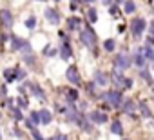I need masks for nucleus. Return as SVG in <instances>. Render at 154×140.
Segmentation results:
<instances>
[{
    "mask_svg": "<svg viewBox=\"0 0 154 140\" xmlns=\"http://www.w3.org/2000/svg\"><path fill=\"white\" fill-rule=\"evenodd\" d=\"M80 40H82V44L84 46H87V47H94V44H96V35H94V31L93 29H84L82 33H80Z\"/></svg>",
    "mask_w": 154,
    "mask_h": 140,
    "instance_id": "f257e3e1",
    "label": "nucleus"
},
{
    "mask_svg": "<svg viewBox=\"0 0 154 140\" xmlns=\"http://www.w3.org/2000/svg\"><path fill=\"white\" fill-rule=\"evenodd\" d=\"M102 97H103L112 107H120V106H122V100H123L120 91H109V93H105V95H102Z\"/></svg>",
    "mask_w": 154,
    "mask_h": 140,
    "instance_id": "f03ea898",
    "label": "nucleus"
},
{
    "mask_svg": "<svg viewBox=\"0 0 154 140\" xmlns=\"http://www.w3.org/2000/svg\"><path fill=\"white\" fill-rule=\"evenodd\" d=\"M131 56L129 55H125V53H120L118 56H116V60H114V65H116V69H120V71H123V69H129L131 67Z\"/></svg>",
    "mask_w": 154,
    "mask_h": 140,
    "instance_id": "7ed1b4c3",
    "label": "nucleus"
},
{
    "mask_svg": "<svg viewBox=\"0 0 154 140\" xmlns=\"http://www.w3.org/2000/svg\"><path fill=\"white\" fill-rule=\"evenodd\" d=\"M145 27H147V22L143 18H136V20L131 22V33L134 37H141V33L145 31Z\"/></svg>",
    "mask_w": 154,
    "mask_h": 140,
    "instance_id": "20e7f679",
    "label": "nucleus"
},
{
    "mask_svg": "<svg viewBox=\"0 0 154 140\" xmlns=\"http://www.w3.org/2000/svg\"><path fill=\"white\" fill-rule=\"evenodd\" d=\"M65 77H67V82H71V84H74V86H78V84H80V75H78V69H76L74 65L67 67Z\"/></svg>",
    "mask_w": 154,
    "mask_h": 140,
    "instance_id": "39448f33",
    "label": "nucleus"
},
{
    "mask_svg": "<svg viewBox=\"0 0 154 140\" xmlns=\"http://www.w3.org/2000/svg\"><path fill=\"white\" fill-rule=\"evenodd\" d=\"M0 22L4 27H13V15L9 13V9H0Z\"/></svg>",
    "mask_w": 154,
    "mask_h": 140,
    "instance_id": "423d86ee",
    "label": "nucleus"
},
{
    "mask_svg": "<svg viewBox=\"0 0 154 140\" xmlns=\"http://www.w3.org/2000/svg\"><path fill=\"white\" fill-rule=\"evenodd\" d=\"M45 18H47V22L53 24V26L60 24V15H58L56 9H45Z\"/></svg>",
    "mask_w": 154,
    "mask_h": 140,
    "instance_id": "0eeeda50",
    "label": "nucleus"
},
{
    "mask_svg": "<svg viewBox=\"0 0 154 140\" xmlns=\"http://www.w3.org/2000/svg\"><path fill=\"white\" fill-rule=\"evenodd\" d=\"M111 80H112V84H114L116 88H125V78L122 77V73H120V69H114V73H112Z\"/></svg>",
    "mask_w": 154,
    "mask_h": 140,
    "instance_id": "6e6552de",
    "label": "nucleus"
},
{
    "mask_svg": "<svg viewBox=\"0 0 154 140\" xmlns=\"http://www.w3.org/2000/svg\"><path fill=\"white\" fill-rule=\"evenodd\" d=\"M89 118H91L93 122H96V124H103V122H107V115H103V113H100V111H91Z\"/></svg>",
    "mask_w": 154,
    "mask_h": 140,
    "instance_id": "1a4fd4ad",
    "label": "nucleus"
},
{
    "mask_svg": "<svg viewBox=\"0 0 154 140\" xmlns=\"http://www.w3.org/2000/svg\"><path fill=\"white\" fill-rule=\"evenodd\" d=\"M132 62H134L138 67H145V64H147V58L143 56V53H141V51H138V53L132 56Z\"/></svg>",
    "mask_w": 154,
    "mask_h": 140,
    "instance_id": "9d476101",
    "label": "nucleus"
},
{
    "mask_svg": "<svg viewBox=\"0 0 154 140\" xmlns=\"http://www.w3.org/2000/svg\"><path fill=\"white\" fill-rule=\"evenodd\" d=\"M22 56L26 58V62H29V64L33 62V55H31V46H29L27 42H26V44L22 46Z\"/></svg>",
    "mask_w": 154,
    "mask_h": 140,
    "instance_id": "9b49d317",
    "label": "nucleus"
},
{
    "mask_svg": "<svg viewBox=\"0 0 154 140\" xmlns=\"http://www.w3.org/2000/svg\"><path fill=\"white\" fill-rule=\"evenodd\" d=\"M94 82H96L98 86H105V84L109 82V78H107V75H103L102 71H96V73H94Z\"/></svg>",
    "mask_w": 154,
    "mask_h": 140,
    "instance_id": "f8f14e48",
    "label": "nucleus"
},
{
    "mask_svg": "<svg viewBox=\"0 0 154 140\" xmlns=\"http://www.w3.org/2000/svg\"><path fill=\"white\" fill-rule=\"evenodd\" d=\"M71 55H72V53H71L69 44H65V42H63V44H62V47H60V56H62L63 60H67V58H71Z\"/></svg>",
    "mask_w": 154,
    "mask_h": 140,
    "instance_id": "ddd939ff",
    "label": "nucleus"
},
{
    "mask_svg": "<svg viewBox=\"0 0 154 140\" xmlns=\"http://www.w3.org/2000/svg\"><path fill=\"white\" fill-rule=\"evenodd\" d=\"M80 24H82V20H80L78 17H71V18L67 20L69 29H78V27H80Z\"/></svg>",
    "mask_w": 154,
    "mask_h": 140,
    "instance_id": "4468645a",
    "label": "nucleus"
},
{
    "mask_svg": "<svg viewBox=\"0 0 154 140\" xmlns=\"http://www.w3.org/2000/svg\"><path fill=\"white\" fill-rule=\"evenodd\" d=\"M141 53H143V56H145L147 60H154V49L150 47V44H147V46L141 49Z\"/></svg>",
    "mask_w": 154,
    "mask_h": 140,
    "instance_id": "2eb2a0df",
    "label": "nucleus"
},
{
    "mask_svg": "<svg viewBox=\"0 0 154 140\" xmlns=\"http://www.w3.org/2000/svg\"><path fill=\"white\" fill-rule=\"evenodd\" d=\"M123 11H125L127 15L134 13V11H136V4L132 2V0H127V2H125V6H123Z\"/></svg>",
    "mask_w": 154,
    "mask_h": 140,
    "instance_id": "dca6fc26",
    "label": "nucleus"
},
{
    "mask_svg": "<svg viewBox=\"0 0 154 140\" xmlns=\"http://www.w3.org/2000/svg\"><path fill=\"white\" fill-rule=\"evenodd\" d=\"M24 44H26V42H24L22 38H18V37H11V46H13V49H22Z\"/></svg>",
    "mask_w": 154,
    "mask_h": 140,
    "instance_id": "f3484780",
    "label": "nucleus"
},
{
    "mask_svg": "<svg viewBox=\"0 0 154 140\" xmlns=\"http://www.w3.org/2000/svg\"><path fill=\"white\" fill-rule=\"evenodd\" d=\"M40 118H42V124H49L51 122V111L40 109Z\"/></svg>",
    "mask_w": 154,
    "mask_h": 140,
    "instance_id": "a211bd4d",
    "label": "nucleus"
},
{
    "mask_svg": "<svg viewBox=\"0 0 154 140\" xmlns=\"http://www.w3.org/2000/svg\"><path fill=\"white\" fill-rule=\"evenodd\" d=\"M140 111H141V115H143L145 118H150V116H152V113H150V109H149V106H147L145 102L140 104Z\"/></svg>",
    "mask_w": 154,
    "mask_h": 140,
    "instance_id": "6ab92c4d",
    "label": "nucleus"
},
{
    "mask_svg": "<svg viewBox=\"0 0 154 140\" xmlns=\"http://www.w3.org/2000/svg\"><path fill=\"white\" fill-rule=\"evenodd\" d=\"M111 131H112L114 135H122V133H123V127H122V124L116 120V122H112V126H111Z\"/></svg>",
    "mask_w": 154,
    "mask_h": 140,
    "instance_id": "aec40b11",
    "label": "nucleus"
},
{
    "mask_svg": "<svg viewBox=\"0 0 154 140\" xmlns=\"http://www.w3.org/2000/svg\"><path fill=\"white\" fill-rule=\"evenodd\" d=\"M103 47H105V51H109V53H111V51H114L116 44H114V40H112V38H109V40H105V42H103Z\"/></svg>",
    "mask_w": 154,
    "mask_h": 140,
    "instance_id": "412c9836",
    "label": "nucleus"
},
{
    "mask_svg": "<svg viewBox=\"0 0 154 140\" xmlns=\"http://www.w3.org/2000/svg\"><path fill=\"white\" fill-rule=\"evenodd\" d=\"M31 91H33L38 98H44V91H42V88H38L36 84H31Z\"/></svg>",
    "mask_w": 154,
    "mask_h": 140,
    "instance_id": "4be33fe9",
    "label": "nucleus"
},
{
    "mask_svg": "<svg viewBox=\"0 0 154 140\" xmlns=\"http://www.w3.org/2000/svg\"><path fill=\"white\" fill-rule=\"evenodd\" d=\"M141 78H143V80H147V84H152V82H154V80H152V77H150V73L147 71V69H143V67H141Z\"/></svg>",
    "mask_w": 154,
    "mask_h": 140,
    "instance_id": "5701e85b",
    "label": "nucleus"
},
{
    "mask_svg": "<svg viewBox=\"0 0 154 140\" xmlns=\"http://www.w3.org/2000/svg\"><path fill=\"white\" fill-rule=\"evenodd\" d=\"M87 17H89V20H91V22H96V20H98V13H96V9L89 8V11H87Z\"/></svg>",
    "mask_w": 154,
    "mask_h": 140,
    "instance_id": "b1692460",
    "label": "nucleus"
},
{
    "mask_svg": "<svg viewBox=\"0 0 154 140\" xmlns=\"http://www.w3.org/2000/svg\"><path fill=\"white\" fill-rule=\"evenodd\" d=\"M9 111H11V115H13L17 120H24V115L20 113V109H18V107H11Z\"/></svg>",
    "mask_w": 154,
    "mask_h": 140,
    "instance_id": "393cba45",
    "label": "nucleus"
},
{
    "mask_svg": "<svg viewBox=\"0 0 154 140\" xmlns=\"http://www.w3.org/2000/svg\"><path fill=\"white\" fill-rule=\"evenodd\" d=\"M123 111H125V113H132V111H134V102H132V100H127L125 106H123Z\"/></svg>",
    "mask_w": 154,
    "mask_h": 140,
    "instance_id": "a878e982",
    "label": "nucleus"
},
{
    "mask_svg": "<svg viewBox=\"0 0 154 140\" xmlns=\"http://www.w3.org/2000/svg\"><path fill=\"white\" fill-rule=\"evenodd\" d=\"M35 26H36V18H35V17H29V18L26 20V27H27V29H33Z\"/></svg>",
    "mask_w": 154,
    "mask_h": 140,
    "instance_id": "bb28decb",
    "label": "nucleus"
},
{
    "mask_svg": "<svg viewBox=\"0 0 154 140\" xmlns=\"http://www.w3.org/2000/svg\"><path fill=\"white\" fill-rule=\"evenodd\" d=\"M31 120H33V124H42L40 111H38V113H36V111H33V113H31Z\"/></svg>",
    "mask_w": 154,
    "mask_h": 140,
    "instance_id": "cd10ccee",
    "label": "nucleus"
},
{
    "mask_svg": "<svg viewBox=\"0 0 154 140\" xmlns=\"http://www.w3.org/2000/svg\"><path fill=\"white\" fill-rule=\"evenodd\" d=\"M76 98H78V93H76V91H72V89H71V91L67 93V100H69V102H74Z\"/></svg>",
    "mask_w": 154,
    "mask_h": 140,
    "instance_id": "c85d7f7f",
    "label": "nucleus"
},
{
    "mask_svg": "<svg viewBox=\"0 0 154 140\" xmlns=\"http://www.w3.org/2000/svg\"><path fill=\"white\" fill-rule=\"evenodd\" d=\"M4 77L8 78V82H13V80H15V77H13V71H9V69H6V71H4Z\"/></svg>",
    "mask_w": 154,
    "mask_h": 140,
    "instance_id": "c756f323",
    "label": "nucleus"
},
{
    "mask_svg": "<svg viewBox=\"0 0 154 140\" xmlns=\"http://www.w3.org/2000/svg\"><path fill=\"white\" fill-rule=\"evenodd\" d=\"M31 131H33V136H35V140H44V136H42V135H40V133H38L35 127H33Z\"/></svg>",
    "mask_w": 154,
    "mask_h": 140,
    "instance_id": "7c9ffc66",
    "label": "nucleus"
},
{
    "mask_svg": "<svg viewBox=\"0 0 154 140\" xmlns=\"http://www.w3.org/2000/svg\"><path fill=\"white\" fill-rule=\"evenodd\" d=\"M18 106L20 107H27V100L26 98H18Z\"/></svg>",
    "mask_w": 154,
    "mask_h": 140,
    "instance_id": "2f4dec72",
    "label": "nucleus"
},
{
    "mask_svg": "<svg viewBox=\"0 0 154 140\" xmlns=\"http://www.w3.org/2000/svg\"><path fill=\"white\" fill-rule=\"evenodd\" d=\"M26 77V71H20V69H17V78H24Z\"/></svg>",
    "mask_w": 154,
    "mask_h": 140,
    "instance_id": "473e14b6",
    "label": "nucleus"
},
{
    "mask_svg": "<svg viewBox=\"0 0 154 140\" xmlns=\"http://www.w3.org/2000/svg\"><path fill=\"white\" fill-rule=\"evenodd\" d=\"M131 86H132V80L131 78H125V89H129Z\"/></svg>",
    "mask_w": 154,
    "mask_h": 140,
    "instance_id": "72a5a7b5",
    "label": "nucleus"
},
{
    "mask_svg": "<svg viewBox=\"0 0 154 140\" xmlns=\"http://www.w3.org/2000/svg\"><path fill=\"white\" fill-rule=\"evenodd\" d=\"M149 31H150V35L154 37V22H150V26H149Z\"/></svg>",
    "mask_w": 154,
    "mask_h": 140,
    "instance_id": "f704fd0d",
    "label": "nucleus"
},
{
    "mask_svg": "<svg viewBox=\"0 0 154 140\" xmlns=\"http://www.w3.org/2000/svg\"><path fill=\"white\" fill-rule=\"evenodd\" d=\"M56 140H67V136H65V135H58Z\"/></svg>",
    "mask_w": 154,
    "mask_h": 140,
    "instance_id": "c9c22d12",
    "label": "nucleus"
},
{
    "mask_svg": "<svg viewBox=\"0 0 154 140\" xmlns=\"http://www.w3.org/2000/svg\"><path fill=\"white\" fill-rule=\"evenodd\" d=\"M102 2H103L105 6H109V4H112V2H114V0H102Z\"/></svg>",
    "mask_w": 154,
    "mask_h": 140,
    "instance_id": "e433bc0d",
    "label": "nucleus"
},
{
    "mask_svg": "<svg viewBox=\"0 0 154 140\" xmlns=\"http://www.w3.org/2000/svg\"><path fill=\"white\" fill-rule=\"evenodd\" d=\"M84 2H94V0H84Z\"/></svg>",
    "mask_w": 154,
    "mask_h": 140,
    "instance_id": "4c0bfd02",
    "label": "nucleus"
},
{
    "mask_svg": "<svg viewBox=\"0 0 154 140\" xmlns=\"http://www.w3.org/2000/svg\"><path fill=\"white\" fill-rule=\"evenodd\" d=\"M49 140H56V136H54V138H53V136H51V138H49Z\"/></svg>",
    "mask_w": 154,
    "mask_h": 140,
    "instance_id": "58836bf2",
    "label": "nucleus"
},
{
    "mask_svg": "<svg viewBox=\"0 0 154 140\" xmlns=\"http://www.w3.org/2000/svg\"><path fill=\"white\" fill-rule=\"evenodd\" d=\"M40 2H44V0H40Z\"/></svg>",
    "mask_w": 154,
    "mask_h": 140,
    "instance_id": "ea45409f",
    "label": "nucleus"
}]
</instances>
